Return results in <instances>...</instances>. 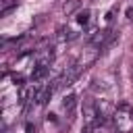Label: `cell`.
Returning <instances> with one entry per match:
<instances>
[{
	"label": "cell",
	"mask_w": 133,
	"mask_h": 133,
	"mask_svg": "<svg viewBox=\"0 0 133 133\" xmlns=\"http://www.w3.org/2000/svg\"><path fill=\"white\" fill-rule=\"evenodd\" d=\"M89 131H91V127H85V129H83V133H89Z\"/></svg>",
	"instance_id": "6"
},
{
	"label": "cell",
	"mask_w": 133,
	"mask_h": 133,
	"mask_svg": "<svg viewBox=\"0 0 133 133\" xmlns=\"http://www.w3.org/2000/svg\"><path fill=\"white\" fill-rule=\"evenodd\" d=\"M79 75V66H71L69 71H64V75L58 79V85H71Z\"/></svg>",
	"instance_id": "1"
},
{
	"label": "cell",
	"mask_w": 133,
	"mask_h": 133,
	"mask_svg": "<svg viewBox=\"0 0 133 133\" xmlns=\"http://www.w3.org/2000/svg\"><path fill=\"white\" fill-rule=\"evenodd\" d=\"M106 37H108V31H100V33L94 37V44H98V42H104Z\"/></svg>",
	"instance_id": "4"
},
{
	"label": "cell",
	"mask_w": 133,
	"mask_h": 133,
	"mask_svg": "<svg viewBox=\"0 0 133 133\" xmlns=\"http://www.w3.org/2000/svg\"><path fill=\"white\" fill-rule=\"evenodd\" d=\"M87 17H89V12L85 10V12H81V15H79V19H77V21H79V23H87Z\"/></svg>",
	"instance_id": "5"
},
{
	"label": "cell",
	"mask_w": 133,
	"mask_h": 133,
	"mask_svg": "<svg viewBox=\"0 0 133 133\" xmlns=\"http://www.w3.org/2000/svg\"><path fill=\"white\" fill-rule=\"evenodd\" d=\"M46 73H48V66H44V64H39L35 71H33V75H31V79L33 81H39V79H44L46 77Z\"/></svg>",
	"instance_id": "3"
},
{
	"label": "cell",
	"mask_w": 133,
	"mask_h": 133,
	"mask_svg": "<svg viewBox=\"0 0 133 133\" xmlns=\"http://www.w3.org/2000/svg\"><path fill=\"white\" fill-rule=\"evenodd\" d=\"M62 106H64V110L73 112V110H75V106H77V96H75V94L66 96V98H64V102H62Z\"/></svg>",
	"instance_id": "2"
}]
</instances>
